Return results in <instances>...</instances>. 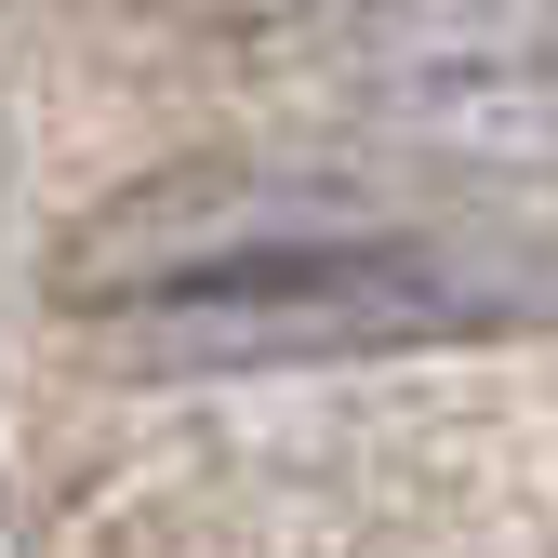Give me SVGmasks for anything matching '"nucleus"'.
Here are the masks:
<instances>
[{
    "label": "nucleus",
    "mask_w": 558,
    "mask_h": 558,
    "mask_svg": "<svg viewBox=\"0 0 558 558\" xmlns=\"http://www.w3.org/2000/svg\"><path fill=\"white\" fill-rule=\"evenodd\" d=\"M532 306H545V279L519 253H478V240L412 214L399 240L240 279V293H186V306H147V319H107V345L133 373H319V360L465 345V332H506Z\"/></svg>",
    "instance_id": "nucleus-1"
},
{
    "label": "nucleus",
    "mask_w": 558,
    "mask_h": 558,
    "mask_svg": "<svg viewBox=\"0 0 558 558\" xmlns=\"http://www.w3.org/2000/svg\"><path fill=\"white\" fill-rule=\"evenodd\" d=\"M412 214L386 186H345V173H266V160H199V173H147L120 186L107 214H81L53 240V306L66 319H147L186 293H240V279L279 266H319V253H360L399 240Z\"/></svg>",
    "instance_id": "nucleus-2"
},
{
    "label": "nucleus",
    "mask_w": 558,
    "mask_h": 558,
    "mask_svg": "<svg viewBox=\"0 0 558 558\" xmlns=\"http://www.w3.org/2000/svg\"><path fill=\"white\" fill-rule=\"evenodd\" d=\"M345 120L373 133V147H439V160H558V53L532 66H452V81H373L345 94Z\"/></svg>",
    "instance_id": "nucleus-3"
}]
</instances>
